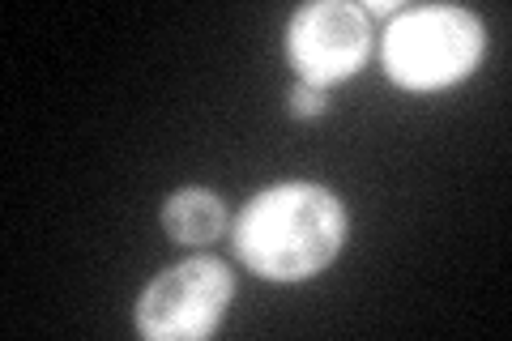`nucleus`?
Instances as JSON below:
<instances>
[{"label": "nucleus", "instance_id": "1", "mask_svg": "<svg viewBox=\"0 0 512 341\" xmlns=\"http://www.w3.org/2000/svg\"><path fill=\"white\" fill-rule=\"evenodd\" d=\"M346 209L325 184H274L239 209L235 256L269 282H308L346 243Z\"/></svg>", "mask_w": 512, "mask_h": 341}, {"label": "nucleus", "instance_id": "2", "mask_svg": "<svg viewBox=\"0 0 512 341\" xmlns=\"http://www.w3.org/2000/svg\"><path fill=\"white\" fill-rule=\"evenodd\" d=\"M483 22L457 5H427L397 13L384 30L380 60L402 90H448L466 81L483 60Z\"/></svg>", "mask_w": 512, "mask_h": 341}, {"label": "nucleus", "instance_id": "3", "mask_svg": "<svg viewBox=\"0 0 512 341\" xmlns=\"http://www.w3.org/2000/svg\"><path fill=\"white\" fill-rule=\"evenodd\" d=\"M235 295V273L218 256H188L163 269L137 299V329L150 341L210 337Z\"/></svg>", "mask_w": 512, "mask_h": 341}, {"label": "nucleus", "instance_id": "4", "mask_svg": "<svg viewBox=\"0 0 512 341\" xmlns=\"http://www.w3.org/2000/svg\"><path fill=\"white\" fill-rule=\"evenodd\" d=\"M286 56L303 86L329 90L333 81L359 73L372 56V22L350 0H316L286 22Z\"/></svg>", "mask_w": 512, "mask_h": 341}, {"label": "nucleus", "instance_id": "5", "mask_svg": "<svg viewBox=\"0 0 512 341\" xmlns=\"http://www.w3.org/2000/svg\"><path fill=\"white\" fill-rule=\"evenodd\" d=\"M163 231L184 248H205L227 231V205L210 188H180L163 201Z\"/></svg>", "mask_w": 512, "mask_h": 341}, {"label": "nucleus", "instance_id": "6", "mask_svg": "<svg viewBox=\"0 0 512 341\" xmlns=\"http://www.w3.org/2000/svg\"><path fill=\"white\" fill-rule=\"evenodd\" d=\"M286 111H291V120H316V116H325L329 111V94L299 81V86L286 94Z\"/></svg>", "mask_w": 512, "mask_h": 341}, {"label": "nucleus", "instance_id": "7", "mask_svg": "<svg viewBox=\"0 0 512 341\" xmlns=\"http://www.w3.org/2000/svg\"><path fill=\"white\" fill-rule=\"evenodd\" d=\"M359 9L367 13V22H372V18H397V13H402L397 0H393V5H389V0H372V5H359Z\"/></svg>", "mask_w": 512, "mask_h": 341}]
</instances>
